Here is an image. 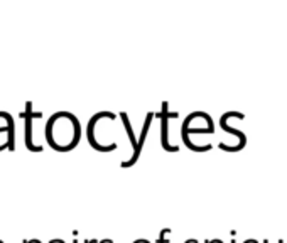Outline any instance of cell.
Instances as JSON below:
<instances>
[{"mask_svg":"<svg viewBox=\"0 0 287 243\" xmlns=\"http://www.w3.org/2000/svg\"><path fill=\"white\" fill-rule=\"evenodd\" d=\"M24 243H41L39 240H26Z\"/></svg>","mask_w":287,"mask_h":243,"instance_id":"obj_6","label":"cell"},{"mask_svg":"<svg viewBox=\"0 0 287 243\" xmlns=\"http://www.w3.org/2000/svg\"><path fill=\"white\" fill-rule=\"evenodd\" d=\"M46 142L58 152H68L78 145L81 137L80 121L68 112L54 113L46 124Z\"/></svg>","mask_w":287,"mask_h":243,"instance_id":"obj_1","label":"cell"},{"mask_svg":"<svg viewBox=\"0 0 287 243\" xmlns=\"http://www.w3.org/2000/svg\"><path fill=\"white\" fill-rule=\"evenodd\" d=\"M168 231H169V228H165V230H162V233H161V236H159V243H168V241H165V240H164V235H165V233H168Z\"/></svg>","mask_w":287,"mask_h":243,"instance_id":"obj_5","label":"cell"},{"mask_svg":"<svg viewBox=\"0 0 287 243\" xmlns=\"http://www.w3.org/2000/svg\"><path fill=\"white\" fill-rule=\"evenodd\" d=\"M206 243H209V241H206Z\"/></svg>","mask_w":287,"mask_h":243,"instance_id":"obj_8","label":"cell"},{"mask_svg":"<svg viewBox=\"0 0 287 243\" xmlns=\"http://www.w3.org/2000/svg\"><path fill=\"white\" fill-rule=\"evenodd\" d=\"M231 243H235V241H231Z\"/></svg>","mask_w":287,"mask_h":243,"instance_id":"obj_7","label":"cell"},{"mask_svg":"<svg viewBox=\"0 0 287 243\" xmlns=\"http://www.w3.org/2000/svg\"><path fill=\"white\" fill-rule=\"evenodd\" d=\"M154 118V113H147V118H146V125H144L142 129V134H140V139H139V143H137V149L134 151V156L129 162H122V167H129V165H134L137 162V159L140 156V151H142V145L144 142H146V137H147V132H149V127H151V121Z\"/></svg>","mask_w":287,"mask_h":243,"instance_id":"obj_4","label":"cell"},{"mask_svg":"<svg viewBox=\"0 0 287 243\" xmlns=\"http://www.w3.org/2000/svg\"><path fill=\"white\" fill-rule=\"evenodd\" d=\"M168 102H164L162 103V108H161V127H162V135H161V142H162V147H164V151H168V152H178L179 151V147H173V145H169V132H168V124H169V118H173V117H178V113H171L169 110H168Z\"/></svg>","mask_w":287,"mask_h":243,"instance_id":"obj_3","label":"cell"},{"mask_svg":"<svg viewBox=\"0 0 287 243\" xmlns=\"http://www.w3.org/2000/svg\"><path fill=\"white\" fill-rule=\"evenodd\" d=\"M42 113L41 112H34L32 110V103L27 102L26 103V112H20V118L26 120V145L31 152H41L42 147L32 143V120L34 118H41Z\"/></svg>","mask_w":287,"mask_h":243,"instance_id":"obj_2","label":"cell"}]
</instances>
